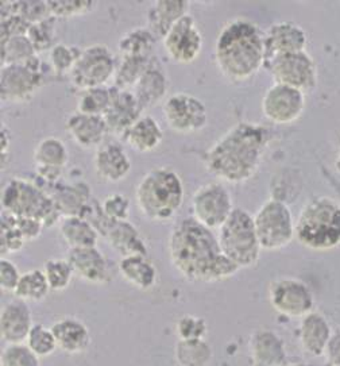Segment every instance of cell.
Returning <instances> with one entry per match:
<instances>
[{
    "label": "cell",
    "instance_id": "6da1fadb",
    "mask_svg": "<svg viewBox=\"0 0 340 366\" xmlns=\"http://www.w3.org/2000/svg\"><path fill=\"white\" fill-rule=\"evenodd\" d=\"M168 247L173 268L191 282L227 280L241 269L223 254L214 232L194 217L184 218L173 227Z\"/></svg>",
    "mask_w": 340,
    "mask_h": 366
},
{
    "label": "cell",
    "instance_id": "7a4b0ae2",
    "mask_svg": "<svg viewBox=\"0 0 340 366\" xmlns=\"http://www.w3.org/2000/svg\"><path fill=\"white\" fill-rule=\"evenodd\" d=\"M270 139L271 133L264 124L236 123L208 149L206 169L220 182L246 183L258 171Z\"/></svg>",
    "mask_w": 340,
    "mask_h": 366
},
{
    "label": "cell",
    "instance_id": "3957f363",
    "mask_svg": "<svg viewBox=\"0 0 340 366\" xmlns=\"http://www.w3.org/2000/svg\"><path fill=\"white\" fill-rule=\"evenodd\" d=\"M215 62L231 83L247 81L265 66V31L249 19H232L218 34Z\"/></svg>",
    "mask_w": 340,
    "mask_h": 366
},
{
    "label": "cell",
    "instance_id": "277c9868",
    "mask_svg": "<svg viewBox=\"0 0 340 366\" xmlns=\"http://www.w3.org/2000/svg\"><path fill=\"white\" fill-rule=\"evenodd\" d=\"M184 184L179 173L168 167H157L146 173L135 189L141 214L151 222H168L184 204Z\"/></svg>",
    "mask_w": 340,
    "mask_h": 366
},
{
    "label": "cell",
    "instance_id": "5b68a950",
    "mask_svg": "<svg viewBox=\"0 0 340 366\" xmlns=\"http://www.w3.org/2000/svg\"><path fill=\"white\" fill-rule=\"evenodd\" d=\"M296 239L316 252H326L340 244V204L332 197L311 199L296 220Z\"/></svg>",
    "mask_w": 340,
    "mask_h": 366
},
{
    "label": "cell",
    "instance_id": "8992f818",
    "mask_svg": "<svg viewBox=\"0 0 340 366\" xmlns=\"http://www.w3.org/2000/svg\"><path fill=\"white\" fill-rule=\"evenodd\" d=\"M3 209L19 218H33L53 227L62 219L59 208L48 192L36 182L15 177L4 185L1 194Z\"/></svg>",
    "mask_w": 340,
    "mask_h": 366
},
{
    "label": "cell",
    "instance_id": "52a82bcc",
    "mask_svg": "<svg viewBox=\"0 0 340 366\" xmlns=\"http://www.w3.org/2000/svg\"><path fill=\"white\" fill-rule=\"evenodd\" d=\"M218 239L223 254L239 268L254 267L259 261L262 247L255 232L254 217L246 209L232 211L230 218L219 229Z\"/></svg>",
    "mask_w": 340,
    "mask_h": 366
},
{
    "label": "cell",
    "instance_id": "ba28073f",
    "mask_svg": "<svg viewBox=\"0 0 340 366\" xmlns=\"http://www.w3.org/2000/svg\"><path fill=\"white\" fill-rule=\"evenodd\" d=\"M81 217L89 220L100 237L104 238L121 257L134 254L147 256L145 239L133 223L129 220L111 219L103 212L101 203H99L96 199L91 200Z\"/></svg>",
    "mask_w": 340,
    "mask_h": 366
},
{
    "label": "cell",
    "instance_id": "9c48e42d",
    "mask_svg": "<svg viewBox=\"0 0 340 366\" xmlns=\"http://www.w3.org/2000/svg\"><path fill=\"white\" fill-rule=\"evenodd\" d=\"M255 232L262 250L277 252L291 244L296 237V222L289 206L277 199H270L254 215Z\"/></svg>",
    "mask_w": 340,
    "mask_h": 366
},
{
    "label": "cell",
    "instance_id": "30bf717a",
    "mask_svg": "<svg viewBox=\"0 0 340 366\" xmlns=\"http://www.w3.org/2000/svg\"><path fill=\"white\" fill-rule=\"evenodd\" d=\"M0 97L6 103H26L45 83V65L39 54L24 64L1 66Z\"/></svg>",
    "mask_w": 340,
    "mask_h": 366
},
{
    "label": "cell",
    "instance_id": "8fae6325",
    "mask_svg": "<svg viewBox=\"0 0 340 366\" xmlns=\"http://www.w3.org/2000/svg\"><path fill=\"white\" fill-rule=\"evenodd\" d=\"M118 61L107 45L94 44L83 49L72 72L71 83L80 91L106 86L114 80Z\"/></svg>",
    "mask_w": 340,
    "mask_h": 366
},
{
    "label": "cell",
    "instance_id": "7c38bea8",
    "mask_svg": "<svg viewBox=\"0 0 340 366\" xmlns=\"http://www.w3.org/2000/svg\"><path fill=\"white\" fill-rule=\"evenodd\" d=\"M234 209L229 188L219 182L201 185L192 197V217L209 230H219Z\"/></svg>",
    "mask_w": 340,
    "mask_h": 366
},
{
    "label": "cell",
    "instance_id": "4fadbf2b",
    "mask_svg": "<svg viewBox=\"0 0 340 366\" xmlns=\"http://www.w3.org/2000/svg\"><path fill=\"white\" fill-rule=\"evenodd\" d=\"M269 302L284 317L303 319L315 311V296L304 281L281 277L269 285Z\"/></svg>",
    "mask_w": 340,
    "mask_h": 366
},
{
    "label": "cell",
    "instance_id": "5bb4252c",
    "mask_svg": "<svg viewBox=\"0 0 340 366\" xmlns=\"http://www.w3.org/2000/svg\"><path fill=\"white\" fill-rule=\"evenodd\" d=\"M269 72L274 83L293 86L309 92L317 84V66L316 62L305 50L291 54L277 56L267 62Z\"/></svg>",
    "mask_w": 340,
    "mask_h": 366
},
{
    "label": "cell",
    "instance_id": "9a60e30c",
    "mask_svg": "<svg viewBox=\"0 0 340 366\" xmlns=\"http://www.w3.org/2000/svg\"><path fill=\"white\" fill-rule=\"evenodd\" d=\"M164 118L170 129L179 134L201 132L208 123L206 104L192 94L177 92L165 100Z\"/></svg>",
    "mask_w": 340,
    "mask_h": 366
},
{
    "label": "cell",
    "instance_id": "2e32d148",
    "mask_svg": "<svg viewBox=\"0 0 340 366\" xmlns=\"http://www.w3.org/2000/svg\"><path fill=\"white\" fill-rule=\"evenodd\" d=\"M305 103L303 91L274 83L262 98V112L270 122L291 124L303 115Z\"/></svg>",
    "mask_w": 340,
    "mask_h": 366
},
{
    "label": "cell",
    "instance_id": "e0dca14e",
    "mask_svg": "<svg viewBox=\"0 0 340 366\" xmlns=\"http://www.w3.org/2000/svg\"><path fill=\"white\" fill-rule=\"evenodd\" d=\"M162 42L168 56L177 64H192L203 50V36L191 14L173 26Z\"/></svg>",
    "mask_w": 340,
    "mask_h": 366
},
{
    "label": "cell",
    "instance_id": "ac0fdd59",
    "mask_svg": "<svg viewBox=\"0 0 340 366\" xmlns=\"http://www.w3.org/2000/svg\"><path fill=\"white\" fill-rule=\"evenodd\" d=\"M33 159L36 171L42 184L50 185L59 183L65 167L69 161L68 147L57 137H46L36 144Z\"/></svg>",
    "mask_w": 340,
    "mask_h": 366
},
{
    "label": "cell",
    "instance_id": "d6986e66",
    "mask_svg": "<svg viewBox=\"0 0 340 366\" xmlns=\"http://www.w3.org/2000/svg\"><path fill=\"white\" fill-rule=\"evenodd\" d=\"M66 259L71 262L74 274L81 280L100 285L112 280L111 264L97 247L68 249Z\"/></svg>",
    "mask_w": 340,
    "mask_h": 366
},
{
    "label": "cell",
    "instance_id": "ffe728a7",
    "mask_svg": "<svg viewBox=\"0 0 340 366\" xmlns=\"http://www.w3.org/2000/svg\"><path fill=\"white\" fill-rule=\"evenodd\" d=\"M131 159L124 147L116 141H109L97 147L94 156V168L97 177L106 183L116 184L131 172Z\"/></svg>",
    "mask_w": 340,
    "mask_h": 366
},
{
    "label": "cell",
    "instance_id": "44dd1931",
    "mask_svg": "<svg viewBox=\"0 0 340 366\" xmlns=\"http://www.w3.org/2000/svg\"><path fill=\"white\" fill-rule=\"evenodd\" d=\"M144 112L145 111L141 107L131 89H118L114 86L112 102L104 115L109 134L118 135L121 138L134 122L144 115Z\"/></svg>",
    "mask_w": 340,
    "mask_h": 366
},
{
    "label": "cell",
    "instance_id": "7402d4cb",
    "mask_svg": "<svg viewBox=\"0 0 340 366\" xmlns=\"http://www.w3.org/2000/svg\"><path fill=\"white\" fill-rule=\"evenodd\" d=\"M265 45L266 65L277 56L304 51L306 48V34L300 26L289 21H282L273 24L265 31Z\"/></svg>",
    "mask_w": 340,
    "mask_h": 366
},
{
    "label": "cell",
    "instance_id": "603a6c76",
    "mask_svg": "<svg viewBox=\"0 0 340 366\" xmlns=\"http://www.w3.org/2000/svg\"><path fill=\"white\" fill-rule=\"evenodd\" d=\"M39 187H42L53 199L62 218L81 217L86 206L94 199L91 196V187L83 180L73 182V183H62L60 180L59 183L39 185Z\"/></svg>",
    "mask_w": 340,
    "mask_h": 366
},
{
    "label": "cell",
    "instance_id": "cb8c5ba5",
    "mask_svg": "<svg viewBox=\"0 0 340 366\" xmlns=\"http://www.w3.org/2000/svg\"><path fill=\"white\" fill-rule=\"evenodd\" d=\"M33 326V314L29 303L15 299L3 305L0 314V335L6 345L24 343Z\"/></svg>",
    "mask_w": 340,
    "mask_h": 366
},
{
    "label": "cell",
    "instance_id": "d4e9b609",
    "mask_svg": "<svg viewBox=\"0 0 340 366\" xmlns=\"http://www.w3.org/2000/svg\"><path fill=\"white\" fill-rule=\"evenodd\" d=\"M65 127L73 142L84 149H97L101 144H104L106 137L109 134V126L104 117L88 115L79 111L68 117Z\"/></svg>",
    "mask_w": 340,
    "mask_h": 366
},
{
    "label": "cell",
    "instance_id": "484cf974",
    "mask_svg": "<svg viewBox=\"0 0 340 366\" xmlns=\"http://www.w3.org/2000/svg\"><path fill=\"white\" fill-rule=\"evenodd\" d=\"M168 89L169 79L166 71L154 56L151 62L149 64L145 74H142V77L131 91L138 99L141 107L146 111L157 106L158 103L166 97Z\"/></svg>",
    "mask_w": 340,
    "mask_h": 366
},
{
    "label": "cell",
    "instance_id": "4316f807",
    "mask_svg": "<svg viewBox=\"0 0 340 366\" xmlns=\"http://www.w3.org/2000/svg\"><path fill=\"white\" fill-rule=\"evenodd\" d=\"M254 366H282L286 362L285 342L273 330L254 331L249 342Z\"/></svg>",
    "mask_w": 340,
    "mask_h": 366
},
{
    "label": "cell",
    "instance_id": "83f0119b",
    "mask_svg": "<svg viewBox=\"0 0 340 366\" xmlns=\"http://www.w3.org/2000/svg\"><path fill=\"white\" fill-rule=\"evenodd\" d=\"M191 1L158 0L151 3L147 11V29L157 39H164L170 29L189 14Z\"/></svg>",
    "mask_w": 340,
    "mask_h": 366
},
{
    "label": "cell",
    "instance_id": "f1b7e54d",
    "mask_svg": "<svg viewBox=\"0 0 340 366\" xmlns=\"http://www.w3.org/2000/svg\"><path fill=\"white\" fill-rule=\"evenodd\" d=\"M332 337V329L327 317L319 311H312L304 317L299 327V338L304 352L312 357L326 354L328 342Z\"/></svg>",
    "mask_w": 340,
    "mask_h": 366
},
{
    "label": "cell",
    "instance_id": "f546056e",
    "mask_svg": "<svg viewBox=\"0 0 340 366\" xmlns=\"http://www.w3.org/2000/svg\"><path fill=\"white\" fill-rule=\"evenodd\" d=\"M59 349L64 353H84L91 345V332L84 323L76 317H62L50 327Z\"/></svg>",
    "mask_w": 340,
    "mask_h": 366
},
{
    "label": "cell",
    "instance_id": "4dcf8cb0",
    "mask_svg": "<svg viewBox=\"0 0 340 366\" xmlns=\"http://www.w3.org/2000/svg\"><path fill=\"white\" fill-rule=\"evenodd\" d=\"M121 139L138 153H150L161 145L164 139V130L157 119L144 114L123 134Z\"/></svg>",
    "mask_w": 340,
    "mask_h": 366
},
{
    "label": "cell",
    "instance_id": "1f68e13d",
    "mask_svg": "<svg viewBox=\"0 0 340 366\" xmlns=\"http://www.w3.org/2000/svg\"><path fill=\"white\" fill-rule=\"evenodd\" d=\"M119 272L124 280L141 291H149L157 284V268L147 256L123 257L119 262Z\"/></svg>",
    "mask_w": 340,
    "mask_h": 366
},
{
    "label": "cell",
    "instance_id": "d6a6232c",
    "mask_svg": "<svg viewBox=\"0 0 340 366\" xmlns=\"http://www.w3.org/2000/svg\"><path fill=\"white\" fill-rule=\"evenodd\" d=\"M59 230L69 249L97 247L100 234L89 220L83 217H65L59 223Z\"/></svg>",
    "mask_w": 340,
    "mask_h": 366
},
{
    "label": "cell",
    "instance_id": "836d02e7",
    "mask_svg": "<svg viewBox=\"0 0 340 366\" xmlns=\"http://www.w3.org/2000/svg\"><path fill=\"white\" fill-rule=\"evenodd\" d=\"M157 38L147 27H135L126 31L118 42V49L121 57H150L156 46Z\"/></svg>",
    "mask_w": 340,
    "mask_h": 366
},
{
    "label": "cell",
    "instance_id": "e575fe53",
    "mask_svg": "<svg viewBox=\"0 0 340 366\" xmlns=\"http://www.w3.org/2000/svg\"><path fill=\"white\" fill-rule=\"evenodd\" d=\"M50 291L44 269H31L22 273L14 295L26 303H39L46 299Z\"/></svg>",
    "mask_w": 340,
    "mask_h": 366
},
{
    "label": "cell",
    "instance_id": "d590c367",
    "mask_svg": "<svg viewBox=\"0 0 340 366\" xmlns=\"http://www.w3.org/2000/svg\"><path fill=\"white\" fill-rule=\"evenodd\" d=\"M154 57H134V56H124L121 57V62H118L116 74L114 77V86L118 89H133L145 74L149 64Z\"/></svg>",
    "mask_w": 340,
    "mask_h": 366
},
{
    "label": "cell",
    "instance_id": "8d00e7d4",
    "mask_svg": "<svg viewBox=\"0 0 340 366\" xmlns=\"http://www.w3.org/2000/svg\"><path fill=\"white\" fill-rule=\"evenodd\" d=\"M174 355L180 366H206L212 358V349L206 340H179Z\"/></svg>",
    "mask_w": 340,
    "mask_h": 366
},
{
    "label": "cell",
    "instance_id": "74e56055",
    "mask_svg": "<svg viewBox=\"0 0 340 366\" xmlns=\"http://www.w3.org/2000/svg\"><path fill=\"white\" fill-rule=\"evenodd\" d=\"M114 95V86H96L81 91V95L77 100V111L88 114L104 117L109 111Z\"/></svg>",
    "mask_w": 340,
    "mask_h": 366
},
{
    "label": "cell",
    "instance_id": "f35d334b",
    "mask_svg": "<svg viewBox=\"0 0 340 366\" xmlns=\"http://www.w3.org/2000/svg\"><path fill=\"white\" fill-rule=\"evenodd\" d=\"M36 54V49L27 34L1 39V66L10 64H24Z\"/></svg>",
    "mask_w": 340,
    "mask_h": 366
},
{
    "label": "cell",
    "instance_id": "ab89813d",
    "mask_svg": "<svg viewBox=\"0 0 340 366\" xmlns=\"http://www.w3.org/2000/svg\"><path fill=\"white\" fill-rule=\"evenodd\" d=\"M57 18L53 15L46 19L36 22L30 26L27 31V37L31 41L36 54H42L45 51H50L59 42H56V31H57Z\"/></svg>",
    "mask_w": 340,
    "mask_h": 366
},
{
    "label": "cell",
    "instance_id": "60d3db41",
    "mask_svg": "<svg viewBox=\"0 0 340 366\" xmlns=\"http://www.w3.org/2000/svg\"><path fill=\"white\" fill-rule=\"evenodd\" d=\"M44 273L50 290L56 292L65 291L76 276L71 262L66 258H49L44 264Z\"/></svg>",
    "mask_w": 340,
    "mask_h": 366
},
{
    "label": "cell",
    "instance_id": "b9f144b4",
    "mask_svg": "<svg viewBox=\"0 0 340 366\" xmlns=\"http://www.w3.org/2000/svg\"><path fill=\"white\" fill-rule=\"evenodd\" d=\"M24 239L22 232L16 224V217L3 211L1 214V237H0V247L1 257L10 253H18L24 249Z\"/></svg>",
    "mask_w": 340,
    "mask_h": 366
},
{
    "label": "cell",
    "instance_id": "7bdbcfd3",
    "mask_svg": "<svg viewBox=\"0 0 340 366\" xmlns=\"http://www.w3.org/2000/svg\"><path fill=\"white\" fill-rule=\"evenodd\" d=\"M81 51L83 49L72 46V45L57 44L53 49L49 51V65H50L51 71L59 76L71 74Z\"/></svg>",
    "mask_w": 340,
    "mask_h": 366
},
{
    "label": "cell",
    "instance_id": "ee69618b",
    "mask_svg": "<svg viewBox=\"0 0 340 366\" xmlns=\"http://www.w3.org/2000/svg\"><path fill=\"white\" fill-rule=\"evenodd\" d=\"M1 11L18 14L31 25L50 16L48 1H1Z\"/></svg>",
    "mask_w": 340,
    "mask_h": 366
},
{
    "label": "cell",
    "instance_id": "f6af8a7d",
    "mask_svg": "<svg viewBox=\"0 0 340 366\" xmlns=\"http://www.w3.org/2000/svg\"><path fill=\"white\" fill-rule=\"evenodd\" d=\"M24 343L39 358L49 357L59 349L53 331H51V329H48L46 326H44V325H34L31 331L29 332L27 340Z\"/></svg>",
    "mask_w": 340,
    "mask_h": 366
},
{
    "label": "cell",
    "instance_id": "bcb514c9",
    "mask_svg": "<svg viewBox=\"0 0 340 366\" xmlns=\"http://www.w3.org/2000/svg\"><path fill=\"white\" fill-rule=\"evenodd\" d=\"M1 366H41L39 357L26 343L6 345L0 355Z\"/></svg>",
    "mask_w": 340,
    "mask_h": 366
},
{
    "label": "cell",
    "instance_id": "7dc6e473",
    "mask_svg": "<svg viewBox=\"0 0 340 366\" xmlns=\"http://www.w3.org/2000/svg\"><path fill=\"white\" fill-rule=\"evenodd\" d=\"M94 0H49L48 7L50 15L57 19H66L80 16L94 11L96 7Z\"/></svg>",
    "mask_w": 340,
    "mask_h": 366
},
{
    "label": "cell",
    "instance_id": "c3c4849f",
    "mask_svg": "<svg viewBox=\"0 0 340 366\" xmlns=\"http://www.w3.org/2000/svg\"><path fill=\"white\" fill-rule=\"evenodd\" d=\"M176 332L179 340H204L208 332V326L203 317L185 315L179 319L176 325Z\"/></svg>",
    "mask_w": 340,
    "mask_h": 366
},
{
    "label": "cell",
    "instance_id": "681fc988",
    "mask_svg": "<svg viewBox=\"0 0 340 366\" xmlns=\"http://www.w3.org/2000/svg\"><path fill=\"white\" fill-rule=\"evenodd\" d=\"M130 208L131 206H130L129 197L123 194H119V192L109 194L101 202L103 212L111 219L129 220Z\"/></svg>",
    "mask_w": 340,
    "mask_h": 366
},
{
    "label": "cell",
    "instance_id": "f907efd6",
    "mask_svg": "<svg viewBox=\"0 0 340 366\" xmlns=\"http://www.w3.org/2000/svg\"><path fill=\"white\" fill-rule=\"evenodd\" d=\"M21 273L18 267L6 257L0 261V288L3 292H15L18 282L21 280Z\"/></svg>",
    "mask_w": 340,
    "mask_h": 366
},
{
    "label": "cell",
    "instance_id": "816d5d0a",
    "mask_svg": "<svg viewBox=\"0 0 340 366\" xmlns=\"http://www.w3.org/2000/svg\"><path fill=\"white\" fill-rule=\"evenodd\" d=\"M16 224L27 242L39 238V235L42 234V230L45 227L44 223L39 220L33 219V218H19V217H16Z\"/></svg>",
    "mask_w": 340,
    "mask_h": 366
},
{
    "label": "cell",
    "instance_id": "f5cc1de1",
    "mask_svg": "<svg viewBox=\"0 0 340 366\" xmlns=\"http://www.w3.org/2000/svg\"><path fill=\"white\" fill-rule=\"evenodd\" d=\"M326 357L328 364L334 366H340V330L332 332V337L328 342L326 349Z\"/></svg>",
    "mask_w": 340,
    "mask_h": 366
},
{
    "label": "cell",
    "instance_id": "db71d44e",
    "mask_svg": "<svg viewBox=\"0 0 340 366\" xmlns=\"http://www.w3.org/2000/svg\"><path fill=\"white\" fill-rule=\"evenodd\" d=\"M0 137H1V169H3L9 164L10 145H11V133L6 124L1 126Z\"/></svg>",
    "mask_w": 340,
    "mask_h": 366
},
{
    "label": "cell",
    "instance_id": "11a10c76",
    "mask_svg": "<svg viewBox=\"0 0 340 366\" xmlns=\"http://www.w3.org/2000/svg\"><path fill=\"white\" fill-rule=\"evenodd\" d=\"M335 167L338 172H340V137L339 141H338V156H336V161H335Z\"/></svg>",
    "mask_w": 340,
    "mask_h": 366
},
{
    "label": "cell",
    "instance_id": "9f6ffc18",
    "mask_svg": "<svg viewBox=\"0 0 340 366\" xmlns=\"http://www.w3.org/2000/svg\"><path fill=\"white\" fill-rule=\"evenodd\" d=\"M289 366H314L311 365V364H305V362H297V364H293V365Z\"/></svg>",
    "mask_w": 340,
    "mask_h": 366
},
{
    "label": "cell",
    "instance_id": "6f0895ef",
    "mask_svg": "<svg viewBox=\"0 0 340 366\" xmlns=\"http://www.w3.org/2000/svg\"><path fill=\"white\" fill-rule=\"evenodd\" d=\"M326 366H334V365H331V364H327V365Z\"/></svg>",
    "mask_w": 340,
    "mask_h": 366
}]
</instances>
